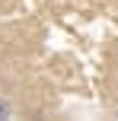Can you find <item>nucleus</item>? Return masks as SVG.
I'll return each mask as SVG.
<instances>
[{"mask_svg": "<svg viewBox=\"0 0 118 121\" xmlns=\"http://www.w3.org/2000/svg\"><path fill=\"white\" fill-rule=\"evenodd\" d=\"M0 118H10V102H0Z\"/></svg>", "mask_w": 118, "mask_h": 121, "instance_id": "nucleus-1", "label": "nucleus"}, {"mask_svg": "<svg viewBox=\"0 0 118 121\" xmlns=\"http://www.w3.org/2000/svg\"><path fill=\"white\" fill-rule=\"evenodd\" d=\"M115 118H118V105H115Z\"/></svg>", "mask_w": 118, "mask_h": 121, "instance_id": "nucleus-2", "label": "nucleus"}]
</instances>
